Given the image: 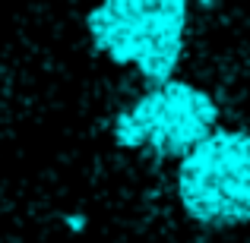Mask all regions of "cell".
I'll use <instances>...</instances> for the list:
<instances>
[{"instance_id": "3", "label": "cell", "mask_w": 250, "mask_h": 243, "mask_svg": "<svg viewBox=\"0 0 250 243\" xmlns=\"http://www.w3.org/2000/svg\"><path fill=\"white\" fill-rule=\"evenodd\" d=\"M219 127V104L209 92L181 79H165L114 117V142L130 152L177 158L193 152Z\"/></svg>"}, {"instance_id": "1", "label": "cell", "mask_w": 250, "mask_h": 243, "mask_svg": "<svg viewBox=\"0 0 250 243\" xmlns=\"http://www.w3.org/2000/svg\"><path fill=\"white\" fill-rule=\"evenodd\" d=\"M187 22V0H102L85 16L92 44L111 63L133 67L152 85L177 70Z\"/></svg>"}, {"instance_id": "2", "label": "cell", "mask_w": 250, "mask_h": 243, "mask_svg": "<svg viewBox=\"0 0 250 243\" xmlns=\"http://www.w3.org/2000/svg\"><path fill=\"white\" fill-rule=\"evenodd\" d=\"M177 202L209 231L250 221V133L215 127L177 161Z\"/></svg>"}]
</instances>
